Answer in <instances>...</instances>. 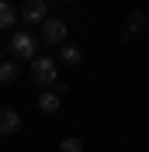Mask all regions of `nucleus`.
Wrapping results in <instances>:
<instances>
[{"label": "nucleus", "mask_w": 149, "mask_h": 152, "mask_svg": "<svg viewBox=\"0 0 149 152\" xmlns=\"http://www.w3.org/2000/svg\"><path fill=\"white\" fill-rule=\"evenodd\" d=\"M35 45H38V38L31 35V31H18V35H10L7 52H10V59H18V62H35Z\"/></svg>", "instance_id": "nucleus-1"}, {"label": "nucleus", "mask_w": 149, "mask_h": 152, "mask_svg": "<svg viewBox=\"0 0 149 152\" xmlns=\"http://www.w3.org/2000/svg\"><path fill=\"white\" fill-rule=\"evenodd\" d=\"M28 73H31V80H35V86H56L59 69H56V62L49 56H38L35 62H28Z\"/></svg>", "instance_id": "nucleus-2"}, {"label": "nucleus", "mask_w": 149, "mask_h": 152, "mask_svg": "<svg viewBox=\"0 0 149 152\" xmlns=\"http://www.w3.org/2000/svg\"><path fill=\"white\" fill-rule=\"evenodd\" d=\"M66 35H69V28H66V21L63 18H49L42 28H38V38L45 42V45H66Z\"/></svg>", "instance_id": "nucleus-3"}, {"label": "nucleus", "mask_w": 149, "mask_h": 152, "mask_svg": "<svg viewBox=\"0 0 149 152\" xmlns=\"http://www.w3.org/2000/svg\"><path fill=\"white\" fill-rule=\"evenodd\" d=\"M21 21H28V24H45L49 21V0H24V4H21Z\"/></svg>", "instance_id": "nucleus-4"}, {"label": "nucleus", "mask_w": 149, "mask_h": 152, "mask_svg": "<svg viewBox=\"0 0 149 152\" xmlns=\"http://www.w3.org/2000/svg\"><path fill=\"white\" fill-rule=\"evenodd\" d=\"M21 132V114L10 107H0V135H14Z\"/></svg>", "instance_id": "nucleus-5"}, {"label": "nucleus", "mask_w": 149, "mask_h": 152, "mask_svg": "<svg viewBox=\"0 0 149 152\" xmlns=\"http://www.w3.org/2000/svg\"><path fill=\"white\" fill-rule=\"evenodd\" d=\"M59 104H63V94H59L56 86H52L49 94H38V111H42V114H56Z\"/></svg>", "instance_id": "nucleus-6"}, {"label": "nucleus", "mask_w": 149, "mask_h": 152, "mask_svg": "<svg viewBox=\"0 0 149 152\" xmlns=\"http://www.w3.org/2000/svg\"><path fill=\"white\" fill-rule=\"evenodd\" d=\"M142 28H146V10H132V14H128V28H125L121 42H132V38L139 35Z\"/></svg>", "instance_id": "nucleus-7"}, {"label": "nucleus", "mask_w": 149, "mask_h": 152, "mask_svg": "<svg viewBox=\"0 0 149 152\" xmlns=\"http://www.w3.org/2000/svg\"><path fill=\"white\" fill-rule=\"evenodd\" d=\"M80 59H83V48L80 45H69V42H66V45L59 48V62H63V66H80Z\"/></svg>", "instance_id": "nucleus-8"}, {"label": "nucleus", "mask_w": 149, "mask_h": 152, "mask_svg": "<svg viewBox=\"0 0 149 152\" xmlns=\"http://www.w3.org/2000/svg\"><path fill=\"white\" fill-rule=\"evenodd\" d=\"M21 14L14 7H10L7 0H0V31H7V28H14V21H18Z\"/></svg>", "instance_id": "nucleus-9"}, {"label": "nucleus", "mask_w": 149, "mask_h": 152, "mask_svg": "<svg viewBox=\"0 0 149 152\" xmlns=\"http://www.w3.org/2000/svg\"><path fill=\"white\" fill-rule=\"evenodd\" d=\"M18 76H21V69L14 62H0V83H14Z\"/></svg>", "instance_id": "nucleus-10"}, {"label": "nucleus", "mask_w": 149, "mask_h": 152, "mask_svg": "<svg viewBox=\"0 0 149 152\" xmlns=\"http://www.w3.org/2000/svg\"><path fill=\"white\" fill-rule=\"evenodd\" d=\"M59 149H63V152H83V142H80V138H63Z\"/></svg>", "instance_id": "nucleus-11"}]
</instances>
